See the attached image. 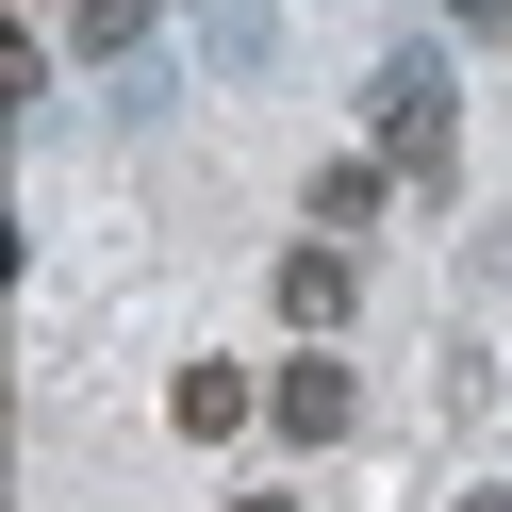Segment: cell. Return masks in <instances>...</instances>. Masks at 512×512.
I'll return each mask as SVG.
<instances>
[{"label":"cell","mask_w":512,"mask_h":512,"mask_svg":"<svg viewBox=\"0 0 512 512\" xmlns=\"http://www.w3.org/2000/svg\"><path fill=\"white\" fill-rule=\"evenodd\" d=\"M364 133L397 182H446V149H463V100H446V50H397V67L364 83Z\"/></svg>","instance_id":"1"},{"label":"cell","mask_w":512,"mask_h":512,"mask_svg":"<svg viewBox=\"0 0 512 512\" xmlns=\"http://www.w3.org/2000/svg\"><path fill=\"white\" fill-rule=\"evenodd\" d=\"M265 430H281V446H347V430H364V380H347L331 347H298V364L265 380Z\"/></svg>","instance_id":"2"},{"label":"cell","mask_w":512,"mask_h":512,"mask_svg":"<svg viewBox=\"0 0 512 512\" xmlns=\"http://www.w3.org/2000/svg\"><path fill=\"white\" fill-rule=\"evenodd\" d=\"M347 298H364V265H347V232H314L298 265H281V314H298V331L331 347V331H347Z\"/></svg>","instance_id":"3"},{"label":"cell","mask_w":512,"mask_h":512,"mask_svg":"<svg viewBox=\"0 0 512 512\" xmlns=\"http://www.w3.org/2000/svg\"><path fill=\"white\" fill-rule=\"evenodd\" d=\"M248 413H265V380H248V364H182V380H166V430H199V446H232Z\"/></svg>","instance_id":"4"},{"label":"cell","mask_w":512,"mask_h":512,"mask_svg":"<svg viewBox=\"0 0 512 512\" xmlns=\"http://www.w3.org/2000/svg\"><path fill=\"white\" fill-rule=\"evenodd\" d=\"M380 182H397L380 149H347V166H314V232H364V215H380Z\"/></svg>","instance_id":"5"},{"label":"cell","mask_w":512,"mask_h":512,"mask_svg":"<svg viewBox=\"0 0 512 512\" xmlns=\"http://www.w3.org/2000/svg\"><path fill=\"white\" fill-rule=\"evenodd\" d=\"M149 17L166 0H67V50H149Z\"/></svg>","instance_id":"6"},{"label":"cell","mask_w":512,"mask_h":512,"mask_svg":"<svg viewBox=\"0 0 512 512\" xmlns=\"http://www.w3.org/2000/svg\"><path fill=\"white\" fill-rule=\"evenodd\" d=\"M446 17H463V34H512V0H446Z\"/></svg>","instance_id":"7"},{"label":"cell","mask_w":512,"mask_h":512,"mask_svg":"<svg viewBox=\"0 0 512 512\" xmlns=\"http://www.w3.org/2000/svg\"><path fill=\"white\" fill-rule=\"evenodd\" d=\"M232 512H298V496H232Z\"/></svg>","instance_id":"8"},{"label":"cell","mask_w":512,"mask_h":512,"mask_svg":"<svg viewBox=\"0 0 512 512\" xmlns=\"http://www.w3.org/2000/svg\"><path fill=\"white\" fill-rule=\"evenodd\" d=\"M463 512H512V496H463Z\"/></svg>","instance_id":"9"}]
</instances>
